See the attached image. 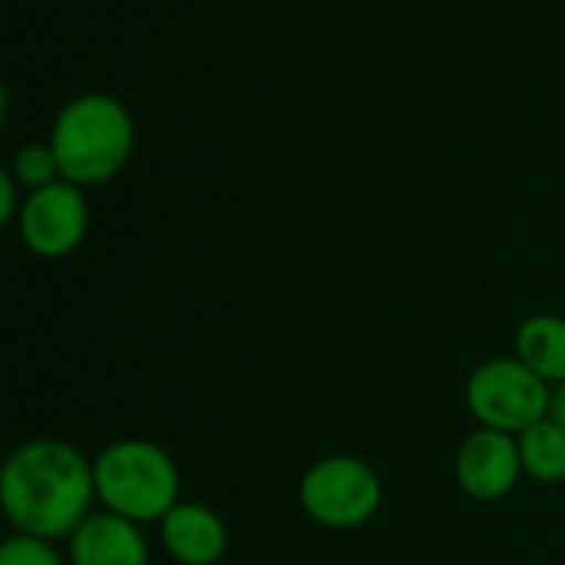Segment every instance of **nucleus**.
Segmentation results:
<instances>
[{
	"label": "nucleus",
	"mask_w": 565,
	"mask_h": 565,
	"mask_svg": "<svg viewBox=\"0 0 565 565\" xmlns=\"http://www.w3.org/2000/svg\"><path fill=\"white\" fill-rule=\"evenodd\" d=\"M93 480L96 503L139 526L162 523L182 493V473L172 454L142 437L103 447L93 460Z\"/></svg>",
	"instance_id": "obj_3"
},
{
	"label": "nucleus",
	"mask_w": 565,
	"mask_h": 565,
	"mask_svg": "<svg viewBox=\"0 0 565 565\" xmlns=\"http://www.w3.org/2000/svg\"><path fill=\"white\" fill-rule=\"evenodd\" d=\"M66 559L70 565H149V540L139 523L99 510L66 540Z\"/></svg>",
	"instance_id": "obj_9"
},
{
	"label": "nucleus",
	"mask_w": 565,
	"mask_h": 565,
	"mask_svg": "<svg viewBox=\"0 0 565 565\" xmlns=\"http://www.w3.org/2000/svg\"><path fill=\"white\" fill-rule=\"evenodd\" d=\"M0 565H70V559H63V553L50 540L13 533L0 546Z\"/></svg>",
	"instance_id": "obj_13"
},
{
	"label": "nucleus",
	"mask_w": 565,
	"mask_h": 565,
	"mask_svg": "<svg viewBox=\"0 0 565 565\" xmlns=\"http://www.w3.org/2000/svg\"><path fill=\"white\" fill-rule=\"evenodd\" d=\"M93 460L66 440L36 437L20 444L0 473V507L13 533L70 540L93 513Z\"/></svg>",
	"instance_id": "obj_1"
},
{
	"label": "nucleus",
	"mask_w": 565,
	"mask_h": 565,
	"mask_svg": "<svg viewBox=\"0 0 565 565\" xmlns=\"http://www.w3.org/2000/svg\"><path fill=\"white\" fill-rule=\"evenodd\" d=\"M520 444V460H523V473L536 483L556 487L565 480V430L553 420L543 417L540 424L526 427L523 434H516Z\"/></svg>",
	"instance_id": "obj_11"
},
{
	"label": "nucleus",
	"mask_w": 565,
	"mask_h": 565,
	"mask_svg": "<svg viewBox=\"0 0 565 565\" xmlns=\"http://www.w3.org/2000/svg\"><path fill=\"white\" fill-rule=\"evenodd\" d=\"M513 354L546 384H565V318L533 315L516 328Z\"/></svg>",
	"instance_id": "obj_10"
},
{
	"label": "nucleus",
	"mask_w": 565,
	"mask_h": 565,
	"mask_svg": "<svg viewBox=\"0 0 565 565\" xmlns=\"http://www.w3.org/2000/svg\"><path fill=\"white\" fill-rule=\"evenodd\" d=\"M550 417L565 430V384L553 387V401H550Z\"/></svg>",
	"instance_id": "obj_15"
},
{
	"label": "nucleus",
	"mask_w": 565,
	"mask_h": 565,
	"mask_svg": "<svg viewBox=\"0 0 565 565\" xmlns=\"http://www.w3.org/2000/svg\"><path fill=\"white\" fill-rule=\"evenodd\" d=\"M298 500L311 523L348 533L367 526L377 516L384 503V483L367 460L331 454L305 470L298 483Z\"/></svg>",
	"instance_id": "obj_4"
},
{
	"label": "nucleus",
	"mask_w": 565,
	"mask_h": 565,
	"mask_svg": "<svg viewBox=\"0 0 565 565\" xmlns=\"http://www.w3.org/2000/svg\"><path fill=\"white\" fill-rule=\"evenodd\" d=\"M23 192H33V189H43V185H53L60 182V162H56V152L50 142H30V146H20L13 152V162L7 169Z\"/></svg>",
	"instance_id": "obj_12"
},
{
	"label": "nucleus",
	"mask_w": 565,
	"mask_h": 565,
	"mask_svg": "<svg viewBox=\"0 0 565 565\" xmlns=\"http://www.w3.org/2000/svg\"><path fill=\"white\" fill-rule=\"evenodd\" d=\"M89 232V205L79 185L60 179L23 195L17 235L36 258L56 262L73 255Z\"/></svg>",
	"instance_id": "obj_6"
},
{
	"label": "nucleus",
	"mask_w": 565,
	"mask_h": 565,
	"mask_svg": "<svg viewBox=\"0 0 565 565\" xmlns=\"http://www.w3.org/2000/svg\"><path fill=\"white\" fill-rule=\"evenodd\" d=\"M457 483L477 503H500L507 500L516 483L526 477L520 460V444L513 434L480 427L473 430L457 450Z\"/></svg>",
	"instance_id": "obj_7"
},
{
	"label": "nucleus",
	"mask_w": 565,
	"mask_h": 565,
	"mask_svg": "<svg viewBox=\"0 0 565 565\" xmlns=\"http://www.w3.org/2000/svg\"><path fill=\"white\" fill-rule=\"evenodd\" d=\"M60 175L79 189L113 182L136 149L132 113L109 93H79L53 119L50 139Z\"/></svg>",
	"instance_id": "obj_2"
},
{
	"label": "nucleus",
	"mask_w": 565,
	"mask_h": 565,
	"mask_svg": "<svg viewBox=\"0 0 565 565\" xmlns=\"http://www.w3.org/2000/svg\"><path fill=\"white\" fill-rule=\"evenodd\" d=\"M467 411L480 427L523 434L526 427L550 417L553 384L530 371L516 354L490 358L467 377Z\"/></svg>",
	"instance_id": "obj_5"
},
{
	"label": "nucleus",
	"mask_w": 565,
	"mask_h": 565,
	"mask_svg": "<svg viewBox=\"0 0 565 565\" xmlns=\"http://www.w3.org/2000/svg\"><path fill=\"white\" fill-rule=\"evenodd\" d=\"M20 209H23L20 182H17L10 172H0V222H3V225H17Z\"/></svg>",
	"instance_id": "obj_14"
},
{
	"label": "nucleus",
	"mask_w": 565,
	"mask_h": 565,
	"mask_svg": "<svg viewBox=\"0 0 565 565\" xmlns=\"http://www.w3.org/2000/svg\"><path fill=\"white\" fill-rule=\"evenodd\" d=\"M159 540L169 559L179 565H218L228 553L225 520L192 500H179L159 523Z\"/></svg>",
	"instance_id": "obj_8"
}]
</instances>
